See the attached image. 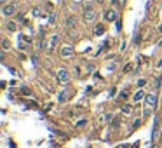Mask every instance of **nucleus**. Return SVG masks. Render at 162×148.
<instances>
[{
    "label": "nucleus",
    "instance_id": "1",
    "mask_svg": "<svg viewBox=\"0 0 162 148\" xmlns=\"http://www.w3.org/2000/svg\"><path fill=\"white\" fill-rule=\"evenodd\" d=\"M157 103H159V98L155 94H146L145 96V108H143V117H148L153 110L157 108Z\"/></svg>",
    "mask_w": 162,
    "mask_h": 148
},
{
    "label": "nucleus",
    "instance_id": "2",
    "mask_svg": "<svg viewBox=\"0 0 162 148\" xmlns=\"http://www.w3.org/2000/svg\"><path fill=\"white\" fill-rule=\"evenodd\" d=\"M161 115H155L153 117V127H152V139L155 141V139L159 138V132H161Z\"/></svg>",
    "mask_w": 162,
    "mask_h": 148
},
{
    "label": "nucleus",
    "instance_id": "3",
    "mask_svg": "<svg viewBox=\"0 0 162 148\" xmlns=\"http://www.w3.org/2000/svg\"><path fill=\"white\" fill-rule=\"evenodd\" d=\"M94 19H96V10L92 9L91 5H85V9H84V21L85 23H92Z\"/></svg>",
    "mask_w": 162,
    "mask_h": 148
},
{
    "label": "nucleus",
    "instance_id": "4",
    "mask_svg": "<svg viewBox=\"0 0 162 148\" xmlns=\"http://www.w3.org/2000/svg\"><path fill=\"white\" fill-rule=\"evenodd\" d=\"M56 79H58V82H61V84H66V82L70 80V71H68V70H65V68L58 70Z\"/></svg>",
    "mask_w": 162,
    "mask_h": 148
},
{
    "label": "nucleus",
    "instance_id": "5",
    "mask_svg": "<svg viewBox=\"0 0 162 148\" xmlns=\"http://www.w3.org/2000/svg\"><path fill=\"white\" fill-rule=\"evenodd\" d=\"M14 12H16V5H14V4H5V5L2 7V14H4L5 18L14 16Z\"/></svg>",
    "mask_w": 162,
    "mask_h": 148
},
{
    "label": "nucleus",
    "instance_id": "6",
    "mask_svg": "<svg viewBox=\"0 0 162 148\" xmlns=\"http://www.w3.org/2000/svg\"><path fill=\"white\" fill-rule=\"evenodd\" d=\"M70 96H71V91L66 87L65 91H61V92H59V96H58V103H66V101L70 99Z\"/></svg>",
    "mask_w": 162,
    "mask_h": 148
},
{
    "label": "nucleus",
    "instance_id": "7",
    "mask_svg": "<svg viewBox=\"0 0 162 148\" xmlns=\"http://www.w3.org/2000/svg\"><path fill=\"white\" fill-rule=\"evenodd\" d=\"M105 19L106 21H117V10L115 9H108L106 12H105Z\"/></svg>",
    "mask_w": 162,
    "mask_h": 148
},
{
    "label": "nucleus",
    "instance_id": "8",
    "mask_svg": "<svg viewBox=\"0 0 162 148\" xmlns=\"http://www.w3.org/2000/svg\"><path fill=\"white\" fill-rule=\"evenodd\" d=\"M71 52H73V47H71V45H63V47H61V56H63V58L71 56Z\"/></svg>",
    "mask_w": 162,
    "mask_h": 148
},
{
    "label": "nucleus",
    "instance_id": "9",
    "mask_svg": "<svg viewBox=\"0 0 162 148\" xmlns=\"http://www.w3.org/2000/svg\"><path fill=\"white\" fill-rule=\"evenodd\" d=\"M58 42H59V37H58V35H52L51 40H49V47H47V49H49V52H51V51L54 49V45H56Z\"/></svg>",
    "mask_w": 162,
    "mask_h": 148
},
{
    "label": "nucleus",
    "instance_id": "10",
    "mask_svg": "<svg viewBox=\"0 0 162 148\" xmlns=\"http://www.w3.org/2000/svg\"><path fill=\"white\" fill-rule=\"evenodd\" d=\"M103 33H105V26H103V25H96V26H94V35L100 37Z\"/></svg>",
    "mask_w": 162,
    "mask_h": 148
},
{
    "label": "nucleus",
    "instance_id": "11",
    "mask_svg": "<svg viewBox=\"0 0 162 148\" xmlns=\"http://www.w3.org/2000/svg\"><path fill=\"white\" fill-rule=\"evenodd\" d=\"M145 96H146V94H145V92H143V91H138V92H136V94H134V101H141V99H145Z\"/></svg>",
    "mask_w": 162,
    "mask_h": 148
},
{
    "label": "nucleus",
    "instance_id": "12",
    "mask_svg": "<svg viewBox=\"0 0 162 148\" xmlns=\"http://www.w3.org/2000/svg\"><path fill=\"white\" fill-rule=\"evenodd\" d=\"M75 25H77V19H75L73 16H70V18L66 19V26H71V28H75Z\"/></svg>",
    "mask_w": 162,
    "mask_h": 148
},
{
    "label": "nucleus",
    "instance_id": "13",
    "mask_svg": "<svg viewBox=\"0 0 162 148\" xmlns=\"http://www.w3.org/2000/svg\"><path fill=\"white\" fill-rule=\"evenodd\" d=\"M7 30H9V31H16V30H18V25H16L14 21H9V23H7Z\"/></svg>",
    "mask_w": 162,
    "mask_h": 148
},
{
    "label": "nucleus",
    "instance_id": "14",
    "mask_svg": "<svg viewBox=\"0 0 162 148\" xmlns=\"http://www.w3.org/2000/svg\"><path fill=\"white\" fill-rule=\"evenodd\" d=\"M2 49H4V51H9V49H10V42H9L7 39L2 40Z\"/></svg>",
    "mask_w": 162,
    "mask_h": 148
},
{
    "label": "nucleus",
    "instance_id": "15",
    "mask_svg": "<svg viewBox=\"0 0 162 148\" xmlns=\"http://www.w3.org/2000/svg\"><path fill=\"white\" fill-rule=\"evenodd\" d=\"M111 4L117 5V7H124V5H126V0H111Z\"/></svg>",
    "mask_w": 162,
    "mask_h": 148
},
{
    "label": "nucleus",
    "instance_id": "16",
    "mask_svg": "<svg viewBox=\"0 0 162 148\" xmlns=\"http://www.w3.org/2000/svg\"><path fill=\"white\" fill-rule=\"evenodd\" d=\"M122 112H124V113H131V112H132V106H129V105H124V106H122Z\"/></svg>",
    "mask_w": 162,
    "mask_h": 148
},
{
    "label": "nucleus",
    "instance_id": "17",
    "mask_svg": "<svg viewBox=\"0 0 162 148\" xmlns=\"http://www.w3.org/2000/svg\"><path fill=\"white\" fill-rule=\"evenodd\" d=\"M21 94H23V96H30L31 91L30 89H26V87H21Z\"/></svg>",
    "mask_w": 162,
    "mask_h": 148
},
{
    "label": "nucleus",
    "instance_id": "18",
    "mask_svg": "<svg viewBox=\"0 0 162 148\" xmlns=\"http://www.w3.org/2000/svg\"><path fill=\"white\" fill-rule=\"evenodd\" d=\"M140 126H141V120L138 118V120H134V124H132V129H131V131H134V129H138Z\"/></svg>",
    "mask_w": 162,
    "mask_h": 148
},
{
    "label": "nucleus",
    "instance_id": "19",
    "mask_svg": "<svg viewBox=\"0 0 162 148\" xmlns=\"http://www.w3.org/2000/svg\"><path fill=\"white\" fill-rule=\"evenodd\" d=\"M131 70H132V65H131V63H127V65L124 66V71H131Z\"/></svg>",
    "mask_w": 162,
    "mask_h": 148
},
{
    "label": "nucleus",
    "instance_id": "20",
    "mask_svg": "<svg viewBox=\"0 0 162 148\" xmlns=\"http://www.w3.org/2000/svg\"><path fill=\"white\" fill-rule=\"evenodd\" d=\"M153 86H155V87H159V86H161V79H155V80H153Z\"/></svg>",
    "mask_w": 162,
    "mask_h": 148
},
{
    "label": "nucleus",
    "instance_id": "21",
    "mask_svg": "<svg viewBox=\"0 0 162 148\" xmlns=\"http://www.w3.org/2000/svg\"><path fill=\"white\" fill-rule=\"evenodd\" d=\"M127 98V91H124V92H120V99H126Z\"/></svg>",
    "mask_w": 162,
    "mask_h": 148
},
{
    "label": "nucleus",
    "instance_id": "22",
    "mask_svg": "<svg viewBox=\"0 0 162 148\" xmlns=\"http://www.w3.org/2000/svg\"><path fill=\"white\" fill-rule=\"evenodd\" d=\"M145 84H146V80H140V82H138V87H143Z\"/></svg>",
    "mask_w": 162,
    "mask_h": 148
},
{
    "label": "nucleus",
    "instance_id": "23",
    "mask_svg": "<svg viewBox=\"0 0 162 148\" xmlns=\"http://www.w3.org/2000/svg\"><path fill=\"white\" fill-rule=\"evenodd\" d=\"M117 126H119V118H115V120H113V124H111V127H117Z\"/></svg>",
    "mask_w": 162,
    "mask_h": 148
},
{
    "label": "nucleus",
    "instance_id": "24",
    "mask_svg": "<svg viewBox=\"0 0 162 148\" xmlns=\"http://www.w3.org/2000/svg\"><path fill=\"white\" fill-rule=\"evenodd\" d=\"M82 126H85V120H80V122L77 124V127H82Z\"/></svg>",
    "mask_w": 162,
    "mask_h": 148
},
{
    "label": "nucleus",
    "instance_id": "25",
    "mask_svg": "<svg viewBox=\"0 0 162 148\" xmlns=\"http://www.w3.org/2000/svg\"><path fill=\"white\" fill-rule=\"evenodd\" d=\"M115 92H117V89H115V87H111V89H110V96H113Z\"/></svg>",
    "mask_w": 162,
    "mask_h": 148
},
{
    "label": "nucleus",
    "instance_id": "26",
    "mask_svg": "<svg viewBox=\"0 0 162 148\" xmlns=\"http://www.w3.org/2000/svg\"><path fill=\"white\" fill-rule=\"evenodd\" d=\"M138 145H140V141H136V143H134V145H132L131 148H138Z\"/></svg>",
    "mask_w": 162,
    "mask_h": 148
},
{
    "label": "nucleus",
    "instance_id": "27",
    "mask_svg": "<svg viewBox=\"0 0 162 148\" xmlns=\"http://www.w3.org/2000/svg\"><path fill=\"white\" fill-rule=\"evenodd\" d=\"M117 148H127V145H120V147H117Z\"/></svg>",
    "mask_w": 162,
    "mask_h": 148
},
{
    "label": "nucleus",
    "instance_id": "28",
    "mask_svg": "<svg viewBox=\"0 0 162 148\" xmlns=\"http://www.w3.org/2000/svg\"><path fill=\"white\" fill-rule=\"evenodd\" d=\"M96 2H98V4H103V2H105V0H96Z\"/></svg>",
    "mask_w": 162,
    "mask_h": 148
},
{
    "label": "nucleus",
    "instance_id": "29",
    "mask_svg": "<svg viewBox=\"0 0 162 148\" xmlns=\"http://www.w3.org/2000/svg\"><path fill=\"white\" fill-rule=\"evenodd\" d=\"M157 66H162V59H161V61H159V65H157Z\"/></svg>",
    "mask_w": 162,
    "mask_h": 148
},
{
    "label": "nucleus",
    "instance_id": "30",
    "mask_svg": "<svg viewBox=\"0 0 162 148\" xmlns=\"http://www.w3.org/2000/svg\"><path fill=\"white\" fill-rule=\"evenodd\" d=\"M0 4H4V5H5V0H0Z\"/></svg>",
    "mask_w": 162,
    "mask_h": 148
},
{
    "label": "nucleus",
    "instance_id": "31",
    "mask_svg": "<svg viewBox=\"0 0 162 148\" xmlns=\"http://www.w3.org/2000/svg\"><path fill=\"white\" fill-rule=\"evenodd\" d=\"M159 31H161V33H162V25H161V26H159Z\"/></svg>",
    "mask_w": 162,
    "mask_h": 148
},
{
    "label": "nucleus",
    "instance_id": "32",
    "mask_svg": "<svg viewBox=\"0 0 162 148\" xmlns=\"http://www.w3.org/2000/svg\"><path fill=\"white\" fill-rule=\"evenodd\" d=\"M161 143H162V131H161Z\"/></svg>",
    "mask_w": 162,
    "mask_h": 148
},
{
    "label": "nucleus",
    "instance_id": "33",
    "mask_svg": "<svg viewBox=\"0 0 162 148\" xmlns=\"http://www.w3.org/2000/svg\"><path fill=\"white\" fill-rule=\"evenodd\" d=\"M75 2H80V0H75Z\"/></svg>",
    "mask_w": 162,
    "mask_h": 148
}]
</instances>
